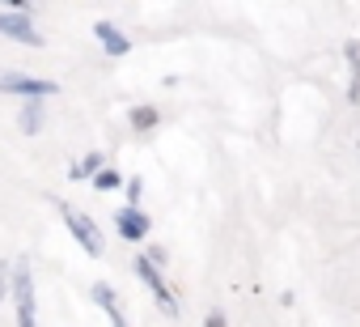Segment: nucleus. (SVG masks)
I'll return each instance as SVG.
<instances>
[{
  "instance_id": "4468645a",
  "label": "nucleus",
  "mask_w": 360,
  "mask_h": 327,
  "mask_svg": "<svg viewBox=\"0 0 360 327\" xmlns=\"http://www.w3.org/2000/svg\"><path fill=\"white\" fill-rule=\"evenodd\" d=\"M5 289H9V264H0V297H5Z\"/></svg>"
},
{
  "instance_id": "6e6552de",
  "label": "nucleus",
  "mask_w": 360,
  "mask_h": 327,
  "mask_svg": "<svg viewBox=\"0 0 360 327\" xmlns=\"http://www.w3.org/2000/svg\"><path fill=\"white\" fill-rule=\"evenodd\" d=\"M94 302H98V306H102V310L110 314V323H115V327H127L123 310L115 306V293H110V285H94Z\"/></svg>"
},
{
  "instance_id": "f8f14e48",
  "label": "nucleus",
  "mask_w": 360,
  "mask_h": 327,
  "mask_svg": "<svg viewBox=\"0 0 360 327\" xmlns=\"http://www.w3.org/2000/svg\"><path fill=\"white\" fill-rule=\"evenodd\" d=\"M94 187H102V192L119 187V175H115V171H98V175H94Z\"/></svg>"
},
{
  "instance_id": "7ed1b4c3",
  "label": "nucleus",
  "mask_w": 360,
  "mask_h": 327,
  "mask_svg": "<svg viewBox=\"0 0 360 327\" xmlns=\"http://www.w3.org/2000/svg\"><path fill=\"white\" fill-rule=\"evenodd\" d=\"M136 272H140V280L153 289V297H157V306L165 310V314H178V297L169 293V285H165V276L157 272V264H153V255H140L136 259Z\"/></svg>"
},
{
  "instance_id": "20e7f679",
  "label": "nucleus",
  "mask_w": 360,
  "mask_h": 327,
  "mask_svg": "<svg viewBox=\"0 0 360 327\" xmlns=\"http://www.w3.org/2000/svg\"><path fill=\"white\" fill-rule=\"evenodd\" d=\"M0 35L13 39V43H26V47H43V35L34 30V22H30L26 9H18V13H0Z\"/></svg>"
},
{
  "instance_id": "f03ea898",
  "label": "nucleus",
  "mask_w": 360,
  "mask_h": 327,
  "mask_svg": "<svg viewBox=\"0 0 360 327\" xmlns=\"http://www.w3.org/2000/svg\"><path fill=\"white\" fill-rule=\"evenodd\" d=\"M60 213H64V221H68V230H72V238L81 242V251L89 255V259H98L102 251H106V242H102V230L85 217V213H77V209H68V204H60Z\"/></svg>"
},
{
  "instance_id": "ddd939ff",
  "label": "nucleus",
  "mask_w": 360,
  "mask_h": 327,
  "mask_svg": "<svg viewBox=\"0 0 360 327\" xmlns=\"http://www.w3.org/2000/svg\"><path fill=\"white\" fill-rule=\"evenodd\" d=\"M98 171H102V153H89L81 166H77V175H98Z\"/></svg>"
},
{
  "instance_id": "2eb2a0df",
  "label": "nucleus",
  "mask_w": 360,
  "mask_h": 327,
  "mask_svg": "<svg viewBox=\"0 0 360 327\" xmlns=\"http://www.w3.org/2000/svg\"><path fill=\"white\" fill-rule=\"evenodd\" d=\"M204 327H225V314H208V323Z\"/></svg>"
},
{
  "instance_id": "9d476101",
  "label": "nucleus",
  "mask_w": 360,
  "mask_h": 327,
  "mask_svg": "<svg viewBox=\"0 0 360 327\" xmlns=\"http://www.w3.org/2000/svg\"><path fill=\"white\" fill-rule=\"evenodd\" d=\"M347 64H352V90H347V98L360 102V47L356 43H347Z\"/></svg>"
},
{
  "instance_id": "39448f33",
  "label": "nucleus",
  "mask_w": 360,
  "mask_h": 327,
  "mask_svg": "<svg viewBox=\"0 0 360 327\" xmlns=\"http://www.w3.org/2000/svg\"><path fill=\"white\" fill-rule=\"evenodd\" d=\"M60 85L56 81H39V77H22V73H5L0 77V94H22L26 102L30 98H51Z\"/></svg>"
},
{
  "instance_id": "9b49d317",
  "label": "nucleus",
  "mask_w": 360,
  "mask_h": 327,
  "mask_svg": "<svg viewBox=\"0 0 360 327\" xmlns=\"http://www.w3.org/2000/svg\"><path fill=\"white\" fill-rule=\"evenodd\" d=\"M153 123H157V106H136V111H131V128H136V132H148Z\"/></svg>"
},
{
  "instance_id": "423d86ee",
  "label": "nucleus",
  "mask_w": 360,
  "mask_h": 327,
  "mask_svg": "<svg viewBox=\"0 0 360 327\" xmlns=\"http://www.w3.org/2000/svg\"><path fill=\"white\" fill-rule=\"evenodd\" d=\"M115 226H119V234H123L127 242H140V238L148 234V217H144L140 209H131V204L115 213Z\"/></svg>"
},
{
  "instance_id": "0eeeda50",
  "label": "nucleus",
  "mask_w": 360,
  "mask_h": 327,
  "mask_svg": "<svg viewBox=\"0 0 360 327\" xmlns=\"http://www.w3.org/2000/svg\"><path fill=\"white\" fill-rule=\"evenodd\" d=\"M94 35H98V43L106 47V56H127V51H131L127 35H123L119 26H110V22H94Z\"/></svg>"
},
{
  "instance_id": "1a4fd4ad",
  "label": "nucleus",
  "mask_w": 360,
  "mask_h": 327,
  "mask_svg": "<svg viewBox=\"0 0 360 327\" xmlns=\"http://www.w3.org/2000/svg\"><path fill=\"white\" fill-rule=\"evenodd\" d=\"M39 128H43V98H30V102L22 106V132L34 136Z\"/></svg>"
},
{
  "instance_id": "f257e3e1",
  "label": "nucleus",
  "mask_w": 360,
  "mask_h": 327,
  "mask_svg": "<svg viewBox=\"0 0 360 327\" xmlns=\"http://www.w3.org/2000/svg\"><path fill=\"white\" fill-rule=\"evenodd\" d=\"M13 302H18V327H34L39 314H34V272H30V259H18L13 264Z\"/></svg>"
}]
</instances>
